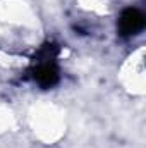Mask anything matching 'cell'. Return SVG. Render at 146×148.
I'll return each instance as SVG.
<instances>
[{"label": "cell", "instance_id": "obj_2", "mask_svg": "<svg viewBox=\"0 0 146 148\" xmlns=\"http://www.w3.org/2000/svg\"><path fill=\"white\" fill-rule=\"evenodd\" d=\"M145 14L139 10V9H126L122 14H120V19H119V31L120 35L124 36H132V35H138L139 31H143L145 28Z\"/></svg>", "mask_w": 146, "mask_h": 148}, {"label": "cell", "instance_id": "obj_1", "mask_svg": "<svg viewBox=\"0 0 146 148\" xmlns=\"http://www.w3.org/2000/svg\"><path fill=\"white\" fill-rule=\"evenodd\" d=\"M59 48L53 43H46L40 53H38V64L36 67H33V77L40 86L43 88H50L53 84H57L59 81V69L55 64V55H57Z\"/></svg>", "mask_w": 146, "mask_h": 148}]
</instances>
